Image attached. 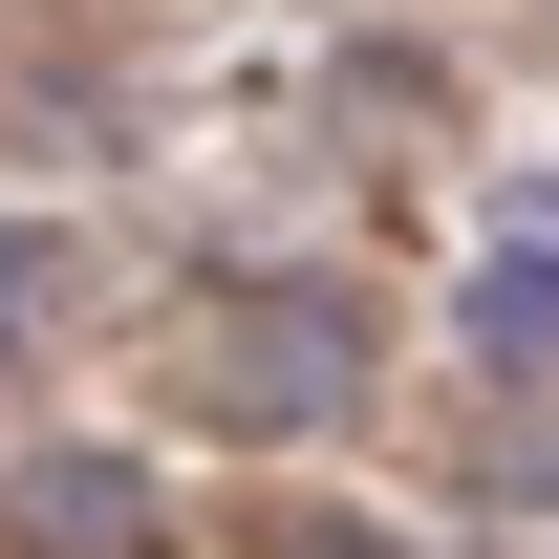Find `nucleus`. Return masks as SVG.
<instances>
[{"mask_svg":"<svg viewBox=\"0 0 559 559\" xmlns=\"http://www.w3.org/2000/svg\"><path fill=\"white\" fill-rule=\"evenodd\" d=\"M22 538L44 559H151V516H130V474H22Z\"/></svg>","mask_w":559,"mask_h":559,"instance_id":"obj_1","label":"nucleus"},{"mask_svg":"<svg viewBox=\"0 0 559 559\" xmlns=\"http://www.w3.org/2000/svg\"><path fill=\"white\" fill-rule=\"evenodd\" d=\"M22 280H44V237H0V323H22Z\"/></svg>","mask_w":559,"mask_h":559,"instance_id":"obj_2","label":"nucleus"}]
</instances>
